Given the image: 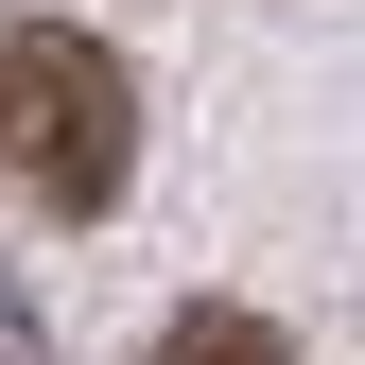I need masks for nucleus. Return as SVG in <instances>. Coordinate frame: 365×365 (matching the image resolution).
<instances>
[{
    "instance_id": "f257e3e1",
    "label": "nucleus",
    "mask_w": 365,
    "mask_h": 365,
    "mask_svg": "<svg viewBox=\"0 0 365 365\" xmlns=\"http://www.w3.org/2000/svg\"><path fill=\"white\" fill-rule=\"evenodd\" d=\"M0 174H18L35 209H122V174H140V87L87 18H0Z\"/></svg>"
},
{
    "instance_id": "f03ea898",
    "label": "nucleus",
    "mask_w": 365,
    "mask_h": 365,
    "mask_svg": "<svg viewBox=\"0 0 365 365\" xmlns=\"http://www.w3.org/2000/svg\"><path fill=\"white\" fill-rule=\"evenodd\" d=\"M157 365H296V348L261 331L244 296H192V313H174V331H157Z\"/></svg>"
},
{
    "instance_id": "7ed1b4c3",
    "label": "nucleus",
    "mask_w": 365,
    "mask_h": 365,
    "mask_svg": "<svg viewBox=\"0 0 365 365\" xmlns=\"http://www.w3.org/2000/svg\"><path fill=\"white\" fill-rule=\"evenodd\" d=\"M0 365H53V348H35V313H18V296H0Z\"/></svg>"
}]
</instances>
